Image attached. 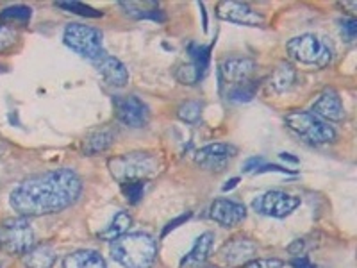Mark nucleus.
Here are the masks:
<instances>
[{"instance_id": "nucleus-1", "label": "nucleus", "mask_w": 357, "mask_h": 268, "mask_svg": "<svg viewBox=\"0 0 357 268\" xmlns=\"http://www.w3.org/2000/svg\"><path fill=\"white\" fill-rule=\"evenodd\" d=\"M82 191V181L70 168L33 175L18 184L9 195V204L22 216H43L72 206Z\"/></svg>"}, {"instance_id": "nucleus-2", "label": "nucleus", "mask_w": 357, "mask_h": 268, "mask_svg": "<svg viewBox=\"0 0 357 268\" xmlns=\"http://www.w3.org/2000/svg\"><path fill=\"white\" fill-rule=\"evenodd\" d=\"M111 258L123 268H151L158 254V244L145 232H127L111 241Z\"/></svg>"}, {"instance_id": "nucleus-3", "label": "nucleus", "mask_w": 357, "mask_h": 268, "mask_svg": "<svg viewBox=\"0 0 357 268\" xmlns=\"http://www.w3.org/2000/svg\"><path fill=\"white\" fill-rule=\"evenodd\" d=\"M107 168L120 184L149 181L162 172V161L154 152H127L107 159Z\"/></svg>"}, {"instance_id": "nucleus-4", "label": "nucleus", "mask_w": 357, "mask_h": 268, "mask_svg": "<svg viewBox=\"0 0 357 268\" xmlns=\"http://www.w3.org/2000/svg\"><path fill=\"white\" fill-rule=\"evenodd\" d=\"M36 245V234L29 216H13L0 225V248L11 256H24Z\"/></svg>"}, {"instance_id": "nucleus-5", "label": "nucleus", "mask_w": 357, "mask_h": 268, "mask_svg": "<svg viewBox=\"0 0 357 268\" xmlns=\"http://www.w3.org/2000/svg\"><path fill=\"white\" fill-rule=\"evenodd\" d=\"M286 126L311 145H325V143H333L336 140L334 127L309 111L288 113L286 114Z\"/></svg>"}, {"instance_id": "nucleus-6", "label": "nucleus", "mask_w": 357, "mask_h": 268, "mask_svg": "<svg viewBox=\"0 0 357 268\" xmlns=\"http://www.w3.org/2000/svg\"><path fill=\"white\" fill-rule=\"evenodd\" d=\"M63 41L68 49L79 54L81 57H86L89 61H98L104 52V41H102V33L98 29L89 27L82 24H70L66 25L63 33Z\"/></svg>"}, {"instance_id": "nucleus-7", "label": "nucleus", "mask_w": 357, "mask_h": 268, "mask_svg": "<svg viewBox=\"0 0 357 268\" xmlns=\"http://www.w3.org/2000/svg\"><path fill=\"white\" fill-rule=\"evenodd\" d=\"M289 57L302 65L318 66L324 68L333 59V50L324 40H320L314 34H302V36L291 38L286 45Z\"/></svg>"}, {"instance_id": "nucleus-8", "label": "nucleus", "mask_w": 357, "mask_h": 268, "mask_svg": "<svg viewBox=\"0 0 357 268\" xmlns=\"http://www.w3.org/2000/svg\"><path fill=\"white\" fill-rule=\"evenodd\" d=\"M301 206V197L286 193L282 190H270L261 193L252 200V209L259 215L272 216V218H284L289 216L296 207Z\"/></svg>"}, {"instance_id": "nucleus-9", "label": "nucleus", "mask_w": 357, "mask_h": 268, "mask_svg": "<svg viewBox=\"0 0 357 268\" xmlns=\"http://www.w3.org/2000/svg\"><path fill=\"white\" fill-rule=\"evenodd\" d=\"M114 114H116L118 122L123 124L132 129H142L149 124L151 118V110L146 106L142 98L136 95H126V97H114Z\"/></svg>"}, {"instance_id": "nucleus-10", "label": "nucleus", "mask_w": 357, "mask_h": 268, "mask_svg": "<svg viewBox=\"0 0 357 268\" xmlns=\"http://www.w3.org/2000/svg\"><path fill=\"white\" fill-rule=\"evenodd\" d=\"M256 70V61L250 59V57H231V59H225L218 68L220 84L234 88V86L254 81Z\"/></svg>"}, {"instance_id": "nucleus-11", "label": "nucleus", "mask_w": 357, "mask_h": 268, "mask_svg": "<svg viewBox=\"0 0 357 268\" xmlns=\"http://www.w3.org/2000/svg\"><path fill=\"white\" fill-rule=\"evenodd\" d=\"M216 17L220 20L232 22V24L248 25V27H263L264 17L259 11L250 8L245 2H236V0H223L216 6Z\"/></svg>"}, {"instance_id": "nucleus-12", "label": "nucleus", "mask_w": 357, "mask_h": 268, "mask_svg": "<svg viewBox=\"0 0 357 268\" xmlns=\"http://www.w3.org/2000/svg\"><path fill=\"white\" fill-rule=\"evenodd\" d=\"M236 154H238V149L234 145L211 143V145H206L200 151H197L195 163L204 170L222 172L232 161V158H236Z\"/></svg>"}, {"instance_id": "nucleus-13", "label": "nucleus", "mask_w": 357, "mask_h": 268, "mask_svg": "<svg viewBox=\"0 0 357 268\" xmlns=\"http://www.w3.org/2000/svg\"><path fill=\"white\" fill-rule=\"evenodd\" d=\"M257 245L245 236H234L220 248V258L227 267H245L248 261L256 260Z\"/></svg>"}, {"instance_id": "nucleus-14", "label": "nucleus", "mask_w": 357, "mask_h": 268, "mask_svg": "<svg viewBox=\"0 0 357 268\" xmlns=\"http://www.w3.org/2000/svg\"><path fill=\"white\" fill-rule=\"evenodd\" d=\"M311 113L317 114L318 118H321L324 122L327 120V124L341 122V120L345 118V106H343V102H341V97L336 89L327 88L324 89L320 94V97L314 100Z\"/></svg>"}, {"instance_id": "nucleus-15", "label": "nucleus", "mask_w": 357, "mask_h": 268, "mask_svg": "<svg viewBox=\"0 0 357 268\" xmlns=\"http://www.w3.org/2000/svg\"><path fill=\"white\" fill-rule=\"evenodd\" d=\"M209 216L220 223L222 228H234L238 223H241L247 216V207L241 202H236L231 199H216L211 204L209 209Z\"/></svg>"}, {"instance_id": "nucleus-16", "label": "nucleus", "mask_w": 357, "mask_h": 268, "mask_svg": "<svg viewBox=\"0 0 357 268\" xmlns=\"http://www.w3.org/2000/svg\"><path fill=\"white\" fill-rule=\"evenodd\" d=\"M97 70L102 79L114 88H122L129 81V72L126 65L113 56H102L97 61Z\"/></svg>"}, {"instance_id": "nucleus-17", "label": "nucleus", "mask_w": 357, "mask_h": 268, "mask_svg": "<svg viewBox=\"0 0 357 268\" xmlns=\"http://www.w3.org/2000/svg\"><path fill=\"white\" fill-rule=\"evenodd\" d=\"M213 245H215V234L211 231L200 234L195 244H193V247H191V251L181 260V268L204 267L207 258L211 256Z\"/></svg>"}, {"instance_id": "nucleus-18", "label": "nucleus", "mask_w": 357, "mask_h": 268, "mask_svg": "<svg viewBox=\"0 0 357 268\" xmlns=\"http://www.w3.org/2000/svg\"><path fill=\"white\" fill-rule=\"evenodd\" d=\"M56 248L50 244L34 245L27 254H24V263L27 268H52L56 263Z\"/></svg>"}, {"instance_id": "nucleus-19", "label": "nucleus", "mask_w": 357, "mask_h": 268, "mask_svg": "<svg viewBox=\"0 0 357 268\" xmlns=\"http://www.w3.org/2000/svg\"><path fill=\"white\" fill-rule=\"evenodd\" d=\"M114 138H116V134H114L113 129L106 127V129H98L95 133H91L89 136H86L84 143H82V149L88 156H95L100 154V152L107 151L111 145L114 143Z\"/></svg>"}, {"instance_id": "nucleus-20", "label": "nucleus", "mask_w": 357, "mask_h": 268, "mask_svg": "<svg viewBox=\"0 0 357 268\" xmlns=\"http://www.w3.org/2000/svg\"><path fill=\"white\" fill-rule=\"evenodd\" d=\"M63 268H106V261L95 251H75L65 256Z\"/></svg>"}, {"instance_id": "nucleus-21", "label": "nucleus", "mask_w": 357, "mask_h": 268, "mask_svg": "<svg viewBox=\"0 0 357 268\" xmlns=\"http://www.w3.org/2000/svg\"><path fill=\"white\" fill-rule=\"evenodd\" d=\"M127 15L138 18V20H155L162 22V11L155 2H120Z\"/></svg>"}, {"instance_id": "nucleus-22", "label": "nucleus", "mask_w": 357, "mask_h": 268, "mask_svg": "<svg viewBox=\"0 0 357 268\" xmlns=\"http://www.w3.org/2000/svg\"><path fill=\"white\" fill-rule=\"evenodd\" d=\"M296 82V72L295 68H293L291 65H286V63H282V65L277 66L275 70H273L272 77H270V88L275 91V94H284V91H289V89L295 86Z\"/></svg>"}, {"instance_id": "nucleus-23", "label": "nucleus", "mask_w": 357, "mask_h": 268, "mask_svg": "<svg viewBox=\"0 0 357 268\" xmlns=\"http://www.w3.org/2000/svg\"><path fill=\"white\" fill-rule=\"evenodd\" d=\"M130 225H132V216L127 211H120L114 215V218L111 220L109 225H107L104 231L98 232V238H100V240L113 241L116 240V238H120V236L127 234Z\"/></svg>"}, {"instance_id": "nucleus-24", "label": "nucleus", "mask_w": 357, "mask_h": 268, "mask_svg": "<svg viewBox=\"0 0 357 268\" xmlns=\"http://www.w3.org/2000/svg\"><path fill=\"white\" fill-rule=\"evenodd\" d=\"M33 18V9L27 6H9L0 11V24L17 27V25H27Z\"/></svg>"}, {"instance_id": "nucleus-25", "label": "nucleus", "mask_w": 357, "mask_h": 268, "mask_svg": "<svg viewBox=\"0 0 357 268\" xmlns=\"http://www.w3.org/2000/svg\"><path fill=\"white\" fill-rule=\"evenodd\" d=\"M204 70H200L195 63H186V65H181L175 70V79H177L181 84L193 86L197 82H200V79L204 77Z\"/></svg>"}, {"instance_id": "nucleus-26", "label": "nucleus", "mask_w": 357, "mask_h": 268, "mask_svg": "<svg viewBox=\"0 0 357 268\" xmlns=\"http://www.w3.org/2000/svg\"><path fill=\"white\" fill-rule=\"evenodd\" d=\"M202 104L199 100H188L183 102L177 110V117L183 120L184 124H191V126H195V124L200 122V117H202Z\"/></svg>"}, {"instance_id": "nucleus-27", "label": "nucleus", "mask_w": 357, "mask_h": 268, "mask_svg": "<svg viewBox=\"0 0 357 268\" xmlns=\"http://www.w3.org/2000/svg\"><path fill=\"white\" fill-rule=\"evenodd\" d=\"M256 89H257L256 81L245 82V84L229 88L227 98L232 102H250L252 98H254V95H256Z\"/></svg>"}, {"instance_id": "nucleus-28", "label": "nucleus", "mask_w": 357, "mask_h": 268, "mask_svg": "<svg viewBox=\"0 0 357 268\" xmlns=\"http://www.w3.org/2000/svg\"><path fill=\"white\" fill-rule=\"evenodd\" d=\"M188 54L191 57V63H195L200 70L207 72V66H209V59H211V47H204L199 43H191L188 47Z\"/></svg>"}, {"instance_id": "nucleus-29", "label": "nucleus", "mask_w": 357, "mask_h": 268, "mask_svg": "<svg viewBox=\"0 0 357 268\" xmlns=\"http://www.w3.org/2000/svg\"><path fill=\"white\" fill-rule=\"evenodd\" d=\"M57 8L65 9V11L73 13V15H79V17L86 18H98L102 17V11L91 8V6H86L82 2H56Z\"/></svg>"}, {"instance_id": "nucleus-30", "label": "nucleus", "mask_w": 357, "mask_h": 268, "mask_svg": "<svg viewBox=\"0 0 357 268\" xmlns=\"http://www.w3.org/2000/svg\"><path fill=\"white\" fill-rule=\"evenodd\" d=\"M18 40H20V33L17 29L0 24V56L9 52L18 43Z\"/></svg>"}, {"instance_id": "nucleus-31", "label": "nucleus", "mask_w": 357, "mask_h": 268, "mask_svg": "<svg viewBox=\"0 0 357 268\" xmlns=\"http://www.w3.org/2000/svg\"><path fill=\"white\" fill-rule=\"evenodd\" d=\"M122 193L129 204H138L143 199V195H145V181L122 184Z\"/></svg>"}, {"instance_id": "nucleus-32", "label": "nucleus", "mask_w": 357, "mask_h": 268, "mask_svg": "<svg viewBox=\"0 0 357 268\" xmlns=\"http://www.w3.org/2000/svg\"><path fill=\"white\" fill-rule=\"evenodd\" d=\"M341 36L345 38L347 41H354L357 36V22L356 18H345V20L340 24Z\"/></svg>"}, {"instance_id": "nucleus-33", "label": "nucleus", "mask_w": 357, "mask_h": 268, "mask_svg": "<svg viewBox=\"0 0 357 268\" xmlns=\"http://www.w3.org/2000/svg\"><path fill=\"white\" fill-rule=\"evenodd\" d=\"M245 268H284V263L280 260H252Z\"/></svg>"}, {"instance_id": "nucleus-34", "label": "nucleus", "mask_w": 357, "mask_h": 268, "mask_svg": "<svg viewBox=\"0 0 357 268\" xmlns=\"http://www.w3.org/2000/svg\"><path fill=\"white\" fill-rule=\"evenodd\" d=\"M268 172H277V174H293L291 170H288V168H282V167H277V165H261L259 168H257L254 174H268Z\"/></svg>"}, {"instance_id": "nucleus-35", "label": "nucleus", "mask_w": 357, "mask_h": 268, "mask_svg": "<svg viewBox=\"0 0 357 268\" xmlns=\"http://www.w3.org/2000/svg\"><path fill=\"white\" fill-rule=\"evenodd\" d=\"M261 165H263V158H250L245 161L243 172L245 174H248V172H256Z\"/></svg>"}, {"instance_id": "nucleus-36", "label": "nucleus", "mask_w": 357, "mask_h": 268, "mask_svg": "<svg viewBox=\"0 0 357 268\" xmlns=\"http://www.w3.org/2000/svg\"><path fill=\"white\" fill-rule=\"evenodd\" d=\"M190 216H191V215H190V213H188V215L178 216L177 220H174V222H170V223H168L167 228H165V231H162V236H167L168 232H170V231H174V229H177L178 225H181V223H183V222H186V220L190 218Z\"/></svg>"}, {"instance_id": "nucleus-37", "label": "nucleus", "mask_w": 357, "mask_h": 268, "mask_svg": "<svg viewBox=\"0 0 357 268\" xmlns=\"http://www.w3.org/2000/svg\"><path fill=\"white\" fill-rule=\"evenodd\" d=\"M291 267L293 268H317L314 265L311 263V261L307 260V258L301 256V258H295V260L291 261Z\"/></svg>"}, {"instance_id": "nucleus-38", "label": "nucleus", "mask_w": 357, "mask_h": 268, "mask_svg": "<svg viewBox=\"0 0 357 268\" xmlns=\"http://www.w3.org/2000/svg\"><path fill=\"white\" fill-rule=\"evenodd\" d=\"M288 251L291 252V254H304V240H295L289 245Z\"/></svg>"}, {"instance_id": "nucleus-39", "label": "nucleus", "mask_w": 357, "mask_h": 268, "mask_svg": "<svg viewBox=\"0 0 357 268\" xmlns=\"http://www.w3.org/2000/svg\"><path fill=\"white\" fill-rule=\"evenodd\" d=\"M238 183H240V179H238V177L231 179V181H227V184H223L222 191H231L232 188H236V186H238Z\"/></svg>"}, {"instance_id": "nucleus-40", "label": "nucleus", "mask_w": 357, "mask_h": 268, "mask_svg": "<svg viewBox=\"0 0 357 268\" xmlns=\"http://www.w3.org/2000/svg\"><path fill=\"white\" fill-rule=\"evenodd\" d=\"M340 6H341V8L349 9L350 15H354V13L357 11V4H356V2H340Z\"/></svg>"}, {"instance_id": "nucleus-41", "label": "nucleus", "mask_w": 357, "mask_h": 268, "mask_svg": "<svg viewBox=\"0 0 357 268\" xmlns=\"http://www.w3.org/2000/svg\"><path fill=\"white\" fill-rule=\"evenodd\" d=\"M280 158L284 159V161H289V163H295V165H296V163H298V159H296V158H293V156H289V154H288V152H282V154H280Z\"/></svg>"}, {"instance_id": "nucleus-42", "label": "nucleus", "mask_w": 357, "mask_h": 268, "mask_svg": "<svg viewBox=\"0 0 357 268\" xmlns=\"http://www.w3.org/2000/svg\"><path fill=\"white\" fill-rule=\"evenodd\" d=\"M199 268H218V267H199Z\"/></svg>"}]
</instances>
